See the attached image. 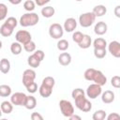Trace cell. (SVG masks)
I'll list each match as a JSON object with an SVG mask.
<instances>
[{"label":"cell","instance_id":"cell-1","mask_svg":"<svg viewBox=\"0 0 120 120\" xmlns=\"http://www.w3.org/2000/svg\"><path fill=\"white\" fill-rule=\"evenodd\" d=\"M39 21V17L35 12H27L21 16L20 18V24L22 27H28V26H34L36 25Z\"/></svg>","mask_w":120,"mask_h":120},{"label":"cell","instance_id":"cell-2","mask_svg":"<svg viewBox=\"0 0 120 120\" xmlns=\"http://www.w3.org/2000/svg\"><path fill=\"white\" fill-rule=\"evenodd\" d=\"M75 106L83 112H88L92 110V103L85 98V95L80 96L75 99Z\"/></svg>","mask_w":120,"mask_h":120},{"label":"cell","instance_id":"cell-3","mask_svg":"<svg viewBox=\"0 0 120 120\" xmlns=\"http://www.w3.org/2000/svg\"><path fill=\"white\" fill-rule=\"evenodd\" d=\"M59 108L61 113L66 117H70L71 115L74 114V107L69 100L61 99L59 101Z\"/></svg>","mask_w":120,"mask_h":120},{"label":"cell","instance_id":"cell-4","mask_svg":"<svg viewBox=\"0 0 120 120\" xmlns=\"http://www.w3.org/2000/svg\"><path fill=\"white\" fill-rule=\"evenodd\" d=\"M96 21V16L93 14V12H85L82 13L79 17V23L82 27H89L91 26Z\"/></svg>","mask_w":120,"mask_h":120},{"label":"cell","instance_id":"cell-5","mask_svg":"<svg viewBox=\"0 0 120 120\" xmlns=\"http://www.w3.org/2000/svg\"><path fill=\"white\" fill-rule=\"evenodd\" d=\"M49 35L51 38H52L54 39H60L64 35L63 26L57 22L52 23L49 27Z\"/></svg>","mask_w":120,"mask_h":120},{"label":"cell","instance_id":"cell-6","mask_svg":"<svg viewBox=\"0 0 120 120\" xmlns=\"http://www.w3.org/2000/svg\"><path fill=\"white\" fill-rule=\"evenodd\" d=\"M102 93V88L101 86L96 84V83H91L90 85L87 86L85 94L87 96V98H89L90 99H95L98 97H99Z\"/></svg>","mask_w":120,"mask_h":120},{"label":"cell","instance_id":"cell-7","mask_svg":"<svg viewBox=\"0 0 120 120\" xmlns=\"http://www.w3.org/2000/svg\"><path fill=\"white\" fill-rule=\"evenodd\" d=\"M15 39L20 44L24 45L32 40V36L26 30H19L15 35Z\"/></svg>","mask_w":120,"mask_h":120},{"label":"cell","instance_id":"cell-8","mask_svg":"<svg viewBox=\"0 0 120 120\" xmlns=\"http://www.w3.org/2000/svg\"><path fill=\"white\" fill-rule=\"evenodd\" d=\"M27 96L22 92H16L10 96V102L15 106H24Z\"/></svg>","mask_w":120,"mask_h":120},{"label":"cell","instance_id":"cell-9","mask_svg":"<svg viewBox=\"0 0 120 120\" xmlns=\"http://www.w3.org/2000/svg\"><path fill=\"white\" fill-rule=\"evenodd\" d=\"M36 71L32 68H28L25 69L22 73V84L26 87L27 85H29L30 83L35 82L36 79Z\"/></svg>","mask_w":120,"mask_h":120},{"label":"cell","instance_id":"cell-10","mask_svg":"<svg viewBox=\"0 0 120 120\" xmlns=\"http://www.w3.org/2000/svg\"><path fill=\"white\" fill-rule=\"evenodd\" d=\"M91 82H94V83H96V84H98L99 86H103L107 82V78L102 73V71L96 69L95 72H94V74H93V76H92Z\"/></svg>","mask_w":120,"mask_h":120},{"label":"cell","instance_id":"cell-11","mask_svg":"<svg viewBox=\"0 0 120 120\" xmlns=\"http://www.w3.org/2000/svg\"><path fill=\"white\" fill-rule=\"evenodd\" d=\"M109 52L115 58L120 57V43L116 40H112L108 44Z\"/></svg>","mask_w":120,"mask_h":120},{"label":"cell","instance_id":"cell-12","mask_svg":"<svg viewBox=\"0 0 120 120\" xmlns=\"http://www.w3.org/2000/svg\"><path fill=\"white\" fill-rule=\"evenodd\" d=\"M77 27V21L74 19V18H68L65 22H64V26H63V29L66 31V32H73Z\"/></svg>","mask_w":120,"mask_h":120},{"label":"cell","instance_id":"cell-13","mask_svg":"<svg viewBox=\"0 0 120 120\" xmlns=\"http://www.w3.org/2000/svg\"><path fill=\"white\" fill-rule=\"evenodd\" d=\"M107 30H108V25L106 22H98L96 24H95V27H94V32L95 34L98 35V36H102L104 34L107 33Z\"/></svg>","mask_w":120,"mask_h":120},{"label":"cell","instance_id":"cell-14","mask_svg":"<svg viewBox=\"0 0 120 120\" xmlns=\"http://www.w3.org/2000/svg\"><path fill=\"white\" fill-rule=\"evenodd\" d=\"M114 98H115V95L111 90H106L101 93V100L105 104H110V103L113 102Z\"/></svg>","mask_w":120,"mask_h":120},{"label":"cell","instance_id":"cell-15","mask_svg":"<svg viewBox=\"0 0 120 120\" xmlns=\"http://www.w3.org/2000/svg\"><path fill=\"white\" fill-rule=\"evenodd\" d=\"M58 63L61 66H68L71 63V55L68 52H61L58 56Z\"/></svg>","mask_w":120,"mask_h":120},{"label":"cell","instance_id":"cell-16","mask_svg":"<svg viewBox=\"0 0 120 120\" xmlns=\"http://www.w3.org/2000/svg\"><path fill=\"white\" fill-rule=\"evenodd\" d=\"M91 45H92V38H91V37H90L89 35L83 34L82 39L81 42L78 44V46H79L81 49H88Z\"/></svg>","mask_w":120,"mask_h":120},{"label":"cell","instance_id":"cell-17","mask_svg":"<svg viewBox=\"0 0 120 120\" xmlns=\"http://www.w3.org/2000/svg\"><path fill=\"white\" fill-rule=\"evenodd\" d=\"M92 12H93V14L96 16V18H97V17H102L103 15L106 14V12H107V8H106L105 6H103V5H98V6H95V7H94Z\"/></svg>","mask_w":120,"mask_h":120},{"label":"cell","instance_id":"cell-18","mask_svg":"<svg viewBox=\"0 0 120 120\" xmlns=\"http://www.w3.org/2000/svg\"><path fill=\"white\" fill-rule=\"evenodd\" d=\"M41 15L44 17V18H51L54 15L55 13V9L52 6H45L41 8Z\"/></svg>","mask_w":120,"mask_h":120},{"label":"cell","instance_id":"cell-19","mask_svg":"<svg viewBox=\"0 0 120 120\" xmlns=\"http://www.w3.org/2000/svg\"><path fill=\"white\" fill-rule=\"evenodd\" d=\"M10 70V62L7 58H2L0 60V71L3 74H8Z\"/></svg>","mask_w":120,"mask_h":120},{"label":"cell","instance_id":"cell-20","mask_svg":"<svg viewBox=\"0 0 120 120\" xmlns=\"http://www.w3.org/2000/svg\"><path fill=\"white\" fill-rule=\"evenodd\" d=\"M13 30H14L13 28H11L9 25H8L7 23L4 22L0 27V34H1V36L8 38V37H10L12 35Z\"/></svg>","mask_w":120,"mask_h":120},{"label":"cell","instance_id":"cell-21","mask_svg":"<svg viewBox=\"0 0 120 120\" xmlns=\"http://www.w3.org/2000/svg\"><path fill=\"white\" fill-rule=\"evenodd\" d=\"M37 106V99L34 96H27L25 103H24V107L27 110H33L35 109Z\"/></svg>","mask_w":120,"mask_h":120},{"label":"cell","instance_id":"cell-22","mask_svg":"<svg viewBox=\"0 0 120 120\" xmlns=\"http://www.w3.org/2000/svg\"><path fill=\"white\" fill-rule=\"evenodd\" d=\"M0 109L2 111L3 113H6V114H9L12 111H13V105L11 104L10 101H8V100H5L1 103L0 105Z\"/></svg>","mask_w":120,"mask_h":120},{"label":"cell","instance_id":"cell-23","mask_svg":"<svg viewBox=\"0 0 120 120\" xmlns=\"http://www.w3.org/2000/svg\"><path fill=\"white\" fill-rule=\"evenodd\" d=\"M107 41L103 38H97L93 41V46L94 49H106L107 47Z\"/></svg>","mask_w":120,"mask_h":120},{"label":"cell","instance_id":"cell-24","mask_svg":"<svg viewBox=\"0 0 120 120\" xmlns=\"http://www.w3.org/2000/svg\"><path fill=\"white\" fill-rule=\"evenodd\" d=\"M38 92L42 98H49L52 93V88H50L44 84H41L38 88Z\"/></svg>","mask_w":120,"mask_h":120},{"label":"cell","instance_id":"cell-25","mask_svg":"<svg viewBox=\"0 0 120 120\" xmlns=\"http://www.w3.org/2000/svg\"><path fill=\"white\" fill-rule=\"evenodd\" d=\"M40 63H41V62H40L34 54L29 55L28 58H27V64H28V66L31 67V68H38L39 65H40Z\"/></svg>","mask_w":120,"mask_h":120},{"label":"cell","instance_id":"cell-26","mask_svg":"<svg viewBox=\"0 0 120 120\" xmlns=\"http://www.w3.org/2000/svg\"><path fill=\"white\" fill-rule=\"evenodd\" d=\"M11 95V87L8 84H1L0 85V97L7 98Z\"/></svg>","mask_w":120,"mask_h":120},{"label":"cell","instance_id":"cell-27","mask_svg":"<svg viewBox=\"0 0 120 120\" xmlns=\"http://www.w3.org/2000/svg\"><path fill=\"white\" fill-rule=\"evenodd\" d=\"M22 44H20L19 42H12L10 45V52H12V54L14 55H19L22 52Z\"/></svg>","mask_w":120,"mask_h":120},{"label":"cell","instance_id":"cell-28","mask_svg":"<svg viewBox=\"0 0 120 120\" xmlns=\"http://www.w3.org/2000/svg\"><path fill=\"white\" fill-rule=\"evenodd\" d=\"M106 116H107V113L104 110H98L93 113L92 119L93 120H105Z\"/></svg>","mask_w":120,"mask_h":120},{"label":"cell","instance_id":"cell-29","mask_svg":"<svg viewBox=\"0 0 120 120\" xmlns=\"http://www.w3.org/2000/svg\"><path fill=\"white\" fill-rule=\"evenodd\" d=\"M57 49L61 52H65L68 49L69 47V44H68V41L67 39H59L58 42H57Z\"/></svg>","mask_w":120,"mask_h":120},{"label":"cell","instance_id":"cell-30","mask_svg":"<svg viewBox=\"0 0 120 120\" xmlns=\"http://www.w3.org/2000/svg\"><path fill=\"white\" fill-rule=\"evenodd\" d=\"M41 84H44L50 88H53V86L55 84V80H54V78H52L51 76H47L42 80Z\"/></svg>","mask_w":120,"mask_h":120},{"label":"cell","instance_id":"cell-31","mask_svg":"<svg viewBox=\"0 0 120 120\" xmlns=\"http://www.w3.org/2000/svg\"><path fill=\"white\" fill-rule=\"evenodd\" d=\"M36 8V4L33 0H26L23 2V8L28 11V12H32Z\"/></svg>","mask_w":120,"mask_h":120},{"label":"cell","instance_id":"cell-32","mask_svg":"<svg viewBox=\"0 0 120 120\" xmlns=\"http://www.w3.org/2000/svg\"><path fill=\"white\" fill-rule=\"evenodd\" d=\"M107 51L106 49H94V55L98 59H102L106 56Z\"/></svg>","mask_w":120,"mask_h":120},{"label":"cell","instance_id":"cell-33","mask_svg":"<svg viewBox=\"0 0 120 120\" xmlns=\"http://www.w3.org/2000/svg\"><path fill=\"white\" fill-rule=\"evenodd\" d=\"M8 15V7L4 3H0V21H3L7 18Z\"/></svg>","mask_w":120,"mask_h":120},{"label":"cell","instance_id":"cell-34","mask_svg":"<svg viewBox=\"0 0 120 120\" xmlns=\"http://www.w3.org/2000/svg\"><path fill=\"white\" fill-rule=\"evenodd\" d=\"M23 49L27 52H33L36 51V43L31 40L30 42H28V43H26V44L23 45Z\"/></svg>","mask_w":120,"mask_h":120},{"label":"cell","instance_id":"cell-35","mask_svg":"<svg viewBox=\"0 0 120 120\" xmlns=\"http://www.w3.org/2000/svg\"><path fill=\"white\" fill-rule=\"evenodd\" d=\"M83 95H85V92L82 88H74L71 92V97L73 99H75L76 98H78L80 96H83Z\"/></svg>","mask_w":120,"mask_h":120},{"label":"cell","instance_id":"cell-36","mask_svg":"<svg viewBox=\"0 0 120 120\" xmlns=\"http://www.w3.org/2000/svg\"><path fill=\"white\" fill-rule=\"evenodd\" d=\"M82 37H83V34L81 31H75L72 35V40L74 42H76L77 44H79L81 42V40L82 39Z\"/></svg>","mask_w":120,"mask_h":120},{"label":"cell","instance_id":"cell-37","mask_svg":"<svg viewBox=\"0 0 120 120\" xmlns=\"http://www.w3.org/2000/svg\"><path fill=\"white\" fill-rule=\"evenodd\" d=\"M95 70H96V69L93 68H87V69L84 71V73H83V77H84V79H85L86 81L91 82V80H92V76H93Z\"/></svg>","mask_w":120,"mask_h":120},{"label":"cell","instance_id":"cell-38","mask_svg":"<svg viewBox=\"0 0 120 120\" xmlns=\"http://www.w3.org/2000/svg\"><path fill=\"white\" fill-rule=\"evenodd\" d=\"M5 23H7L8 25H9L11 28H15L16 26H17V24H18V21H17V19L15 18V17H8L6 21H5Z\"/></svg>","mask_w":120,"mask_h":120},{"label":"cell","instance_id":"cell-39","mask_svg":"<svg viewBox=\"0 0 120 120\" xmlns=\"http://www.w3.org/2000/svg\"><path fill=\"white\" fill-rule=\"evenodd\" d=\"M111 84L112 87L118 89L120 87V77L118 75H115L113 76L112 79H111Z\"/></svg>","mask_w":120,"mask_h":120},{"label":"cell","instance_id":"cell-40","mask_svg":"<svg viewBox=\"0 0 120 120\" xmlns=\"http://www.w3.org/2000/svg\"><path fill=\"white\" fill-rule=\"evenodd\" d=\"M26 90L30 93V94H34V93H36L37 91H38V84H37V82H32V83H30L29 85H27L26 87Z\"/></svg>","mask_w":120,"mask_h":120},{"label":"cell","instance_id":"cell-41","mask_svg":"<svg viewBox=\"0 0 120 120\" xmlns=\"http://www.w3.org/2000/svg\"><path fill=\"white\" fill-rule=\"evenodd\" d=\"M33 54H34L40 62H41V61L44 59V57H45V53H44V52H43L42 50H36Z\"/></svg>","mask_w":120,"mask_h":120},{"label":"cell","instance_id":"cell-42","mask_svg":"<svg viewBox=\"0 0 120 120\" xmlns=\"http://www.w3.org/2000/svg\"><path fill=\"white\" fill-rule=\"evenodd\" d=\"M31 120H44V118L39 112H34L31 113Z\"/></svg>","mask_w":120,"mask_h":120},{"label":"cell","instance_id":"cell-43","mask_svg":"<svg viewBox=\"0 0 120 120\" xmlns=\"http://www.w3.org/2000/svg\"><path fill=\"white\" fill-rule=\"evenodd\" d=\"M106 117H107V120H120V115L117 112H112Z\"/></svg>","mask_w":120,"mask_h":120},{"label":"cell","instance_id":"cell-44","mask_svg":"<svg viewBox=\"0 0 120 120\" xmlns=\"http://www.w3.org/2000/svg\"><path fill=\"white\" fill-rule=\"evenodd\" d=\"M50 2V0H36L35 4L38 5V7H45L46 4H48Z\"/></svg>","mask_w":120,"mask_h":120},{"label":"cell","instance_id":"cell-45","mask_svg":"<svg viewBox=\"0 0 120 120\" xmlns=\"http://www.w3.org/2000/svg\"><path fill=\"white\" fill-rule=\"evenodd\" d=\"M114 15L117 18H120V6L119 5L114 8Z\"/></svg>","mask_w":120,"mask_h":120},{"label":"cell","instance_id":"cell-46","mask_svg":"<svg viewBox=\"0 0 120 120\" xmlns=\"http://www.w3.org/2000/svg\"><path fill=\"white\" fill-rule=\"evenodd\" d=\"M68 120H82V117L77 114H73L70 117H68Z\"/></svg>","mask_w":120,"mask_h":120},{"label":"cell","instance_id":"cell-47","mask_svg":"<svg viewBox=\"0 0 120 120\" xmlns=\"http://www.w3.org/2000/svg\"><path fill=\"white\" fill-rule=\"evenodd\" d=\"M9 2H10L11 4H13V5H18V4L21 3V0H18V1H12V0H9Z\"/></svg>","mask_w":120,"mask_h":120},{"label":"cell","instance_id":"cell-48","mask_svg":"<svg viewBox=\"0 0 120 120\" xmlns=\"http://www.w3.org/2000/svg\"><path fill=\"white\" fill-rule=\"evenodd\" d=\"M1 48H2V41L0 40V50H1Z\"/></svg>","mask_w":120,"mask_h":120},{"label":"cell","instance_id":"cell-49","mask_svg":"<svg viewBox=\"0 0 120 120\" xmlns=\"http://www.w3.org/2000/svg\"><path fill=\"white\" fill-rule=\"evenodd\" d=\"M2 113H3V112H2V111H1V109H0V117L2 116Z\"/></svg>","mask_w":120,"mask_h":120},{"label":"cell","instance_id":"cell-50","mask_svg":"<svg viewBox=\"0 0 120 120\" xmlns=\"http://www.w3.org/2000/svg\"><path fill=\"white\" fill-rule=\"evenodd\" d=\"M0 120H8V119H7V118H2V119H0Z\"/></svg>","mask_w":120,"mask_h":120}]
</instances>
